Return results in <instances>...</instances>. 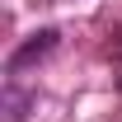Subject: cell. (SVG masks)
<instances>
[{"instance_id":"6da1fadb","label":"cell","mask_w":122,"mask_h":122,"mask_svg":"<svg viewBox=\"0 0 122 122\" xmlns=\"http://www.w3.org/2000/svg\"><path fill=\"white\" fill-rule=\"evenodd\" d=\"M52 47H56V28H42V33H33L28 42H24V47H19V52H14V56H10V75H19V71H24L28 61H38V56H47Z\"/></svg>"}]
</instances>
